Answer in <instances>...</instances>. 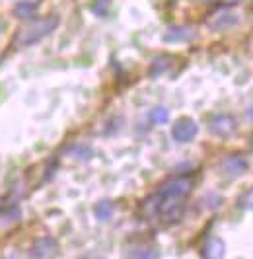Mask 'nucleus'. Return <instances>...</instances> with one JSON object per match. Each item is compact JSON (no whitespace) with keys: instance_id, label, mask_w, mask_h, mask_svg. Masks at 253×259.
<instances>
[{"instance_id":"obj_1","label":"nucleus","mask_w":253,"mask_h":259,"mask_svg":"<svg viewBox=\"0 0 253 259\" xmlns=\"http://www.w3.org/2000/svg\"><path fill=\"white\" fill-rule=\"evenodd\" d=\"M59 22H61V18H59L57 14H51V16H47V18H41V20H37V22H33L31 26L24 27V29L18 33L16 43H18L20 47L35 45L37 41L47 37L51 31H55L57 26H59Z\"/></svg>"},{"instance_id":"obj_2","label":"nucleus","mask_w":253,"mask_h":259,"mask_svg":"<svg viewBox=\"0 0 253 259\" xmlns=\"http://www.w3.org/2000/svg\"><path fill=\"white\" fill-rule=\"evenodd\" d=\"M193 191V180L191 178H174L165 182L160 189L164 199H185Z\"/></svg>"},{"instance_id":"obj_3","label":"nucleus","mask_w":253,"mask_h":259,"mask_svg":"<svg viewBox=\"0 0 253 259\" xmlns=\"http://www.w3.org/2000/svg\"><path fill=\"white\" fill-rule=\"evenodd\" d=\"M240 24V16L238 12L230 10V8H222L215 12L213 16H208L206 20V26L215 31H224V29H230V27H236Z\"/></svg>"},{"instance_id":"obj_4","label":"nucleus","mask_w":253,"mask_h":259,"mask_svg":"<svg viewBox=\"0 0 253 259\" xmlns=\"http://www.w3.org/2000/svg\"><path fill=\"white\" fill-rule=\"evenodd\" d=\"M185 212V203L183 199H164L160 205V212L158 217L165 222V224H174L177 222Z\"/></svg>"},{"instance_id":"obj_5","label":"nucleus","mask_w":253,"mask_h":259,"mask_svg":"<svg viewBox=\"0 0 253 259\" xmlns=\"http://www.w3.org/2000/svg\"><path fill=\"white\" fill-rule=\"evenodd\" d=\"M57 251H59V244L51 236H43V238L35 240L31 249H29L33 259H53L57 255Z\"/></svg>"},{"instance_id":"obj_6","label":"nucleus","mask_w":253,"mask_h":259,"mask_svg":"<svg viewBox=\"0 0 253 259\" xmlns=\"http://www.w3.org/2000/svg\"><path fill=\"white\" fill-rule=\"evenodd\" d=\"M197 133H199L197 123L193 119H189V117H183V119H179L176 125H174L172 137L176 139L177 143H191L197 137Z\"/></svg>"},{"instance_id":"obj_7","label":"nucleus","mask_w":253,"mask_h":259,"mask_svg":"<svg viewBox=\"0 0 253 259\" xmlns=\"http://www.w3.org/2000/svg\"><path fill=\"white\" fill-rule=\"evenodd\" d=\"M236 131H238V123L234 117L216 115L210 119V133L220 137V139H228V137L236 135Z\"/></svg>"},{"instance_id":"obj_8","label":"nucleus","mask_w":253,"mask_h":259,"mask_svg":"<svg viewBox=\"0 0 253 259\" xmlns=\"http://www.w3.org/2000/svg\"><path fill=\"white\" fill-rule=\"evenodd\" d=\"M222 171H224V176L228 178H240L243 176L247 168H249V164H247V160L240 154H232V156H226L224 160H222Z\"/></svg>"},{"instance_id":"obj_9","label":"nucleus","mask_w":253,"mask_h":259,"mask_svg":"<svg viewBox=\"0 0 253 259\" xmlns=\"http://www.w3.org/2000/svg\"><path fill=\"white\" fill-rule=\"evenodd\" d=\"M195 37H197V31L189 26H174L162 35L165 43H187Z\"/></svg>"},{"instance_id":"obj_10","label":"nucleus","mask_w":253,"mask_h":259,"mask_svg":"<svg viewBox=\"0 0 253 259\" xmlns=\"http://www.w3.org/2000/svg\"><path fill=\"white\" fill-rule=\"evenodd\" d=\"M201 253L204 259H222V255H224V242L220 238H210V240L204 242Z\"/></svg>"},{"instance_id":"obj_11","label":"nucleus","mask_w":253,"mask_h":259,"mask_svg":"<svg viewBox=\"0 0 253 259\" xmlns=\"http://www.w3.org/2000/svg\"><path fill=\"white\" fill-rule=\"evenodd\" d=\"M162 201H164V197L160 193L152 195V197H148L144 203H142V214L144 217H156L158 212H160V205H162Z\"/></svg>"},{"instance_id":"obj_12","label":"nucleus","mask_w":253,"mask_h":259,"mask_svg":"<svg viewBox=\"0 0 253 259\" xmlns=\"http://www.w3.org/2000/svg\"><path fill=\"white\" fill-rule=\"evenodd\" d=\"M172 57H167V55H162V57H158V59H154L150 65V76H160V74H164L165 70L172 66Z\"/></svg>"},{"instance_id":"obj_13","label":"nucleus","mask_w":253,"mask_h":259,"mask_svg":"<svg viewBox=\"0 0 253 259\" xmlns=\"http://www.w3.org/2000/svg\"><path fill=\"white\" fill-rule=\"evenodd\" d=\"M115 212V207L113 203H109V201H101V203H98L96 205V208H94V214H96V219L98 221H109L111 217H113Z\"/></svg>"},{"instance_id":"obj_14","label":"nucleus","mask_w":253,"mask_h":259,"mask_svg":"<svg viewBox=\"0 0 253 259\" xmlns=\"http://www.w3.org/2000/svg\"><path fill=\"white\" fill-rule=\"evenodd\" d=\"M35 14V4L33 2H27V0H22L20 4H16L14 8V16L20 18V20H27Z\"/></svg>"},{"instance_id":"obj_15","label":"nucleus","mask_w":253,"mask_h":259,"mask_svg":"<svg viewBox=\"0 0 253 259\" xmlns=\"http://www.w3.org/2000/svg\"><path fill=\"white\" fill-rule=\"evenodd\" d=\"M148 119H150L154 125H164L170 121V111L165 107H154L150 113H148Z\"/></svg>"},{"instance_id":"obj_16","label":"nucleus","mask_w":253,"mask_h":259,"mask_svg":"<svg viewBox=\"0 0 253 259\" xmlns=\"http://www.w3.org/2000/svg\"><path fill=\"white\" fill-rule=\"evenodd\" d=\"M70 154L74 156V158H78V160H90L94 156V150L90 148L88 144H74L70 148Z\"/></svg>"},{"instance_id":"obj_17","label":"nucleus","mask_w":253,"mask_h":259,"mask_svg":"<svg viewBox=\"0 0 253 259\" xmlns=\"http://www.w3.org/2000/svg\"><path fill=\"white\" fill-rule=\"evenodd\" d=\"M126 259H156V253L148 247H135Z\"/></svg>"},{"instance_id":"obj_18","label":"nucleus","mask_w":253,"mask_h":259,"mask_svg":"<svg viewBox=\"0 0 253 259\" xmlns=\"http://www.w3.org/2000/svg\"><path fill=\"white\" fill-rule=\"evenodd\" d=\"M111 6V0H94L92 2V10L98 14V16H105L107 10Z\"/></svg>"},{"instance_id":"obj_19","label":"nucleus","mask_w":253,"mask_h":259,"mask_svg":"<svg viewBox=\"0 0 253 259\" xmlns=\"http://www.w3.org/2000/svg\"><path fill=\"white\" fill-rule=\"evenodd\" d=\"M240 203H241V207H243V208H249V210H253V187L247 191V193L241 195Z\"/></svg>"},{"instance_id":"obj_20","label":"nucleus","mask_w":253,"mask_h":259,"mask_svg":"<svg viewBox=\"0 0 253 259\" xmlns=\"http://www.w3.org/2000/svg\"><path fill=\"white\" fill-rule=\"evenodd\" d=\"M245 115L249 117V119H253V105L249 107V109H247V113H245Z\"/></svg>"},{"instance_id":"obj_21","label":"nucleus","mask_w":253,"mask_h":259,"mask_svg":"<svg viewBox=\"0 0 253 259\" xmlns=\"http://www.w3.org/2000/svg\"><path fill=\"white\" fill-rule=\"evenodd\" d=\"M84 259H103L101 255H86Z\"/></svg>"},{"instance_id":"obj_22","label":"nucleus","mask_w":253,"mask_h":259,"mask_svg":"<svg viewBox=\"0 0 253 259\" xmlns=\"http://www.w3.org/2000/svg\"><path fill=\"white\" fill-rule=\"evenodd\" d=\"M228 2H238V0H228Z\"/></svg>"}]
</instances>
